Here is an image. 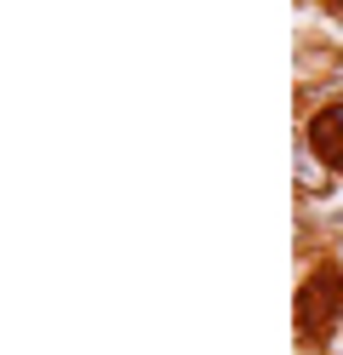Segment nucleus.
I'll use <instances>...</instances> for the list:
<instances>
[{
  "label": "nucleus",
  "instance_id": "obj_2",
  "mask_svg": "<svg viewBox=\"0 0 343 355\" xmlns=\"http://www.w3.org/2000/svg\"><path fill=\"white\" fill-rule=\"evenodd\" d=\"M309 149H315V155H332V161H343V109H326V115H315V126H309Z\"/></svg>",
  "mask_w": 343,
  "mask_h": 355
},
{
  "label": "nucleus",
  "instance_id": "obj_1",
  "mask_svg": "<svg viewBox=\"0 0 343 355\" xmlns=\"http://www.w3.org/2000/svg\"><path fill=\"white\" fill-rule=\"evenodd\" d=\"M337 309H343V270L309 275L304 298H297V332H304V338H326V327H332Z\"/></svg>",
  "mask_w": 343,
  "mask_h": 355
},
{
  "label": "nucleus",
  "instance_id": "obj_3",
  "mask_svg": "<svg viewBox=\"0 0 343 355\" xmlns=\"http://www.w3.org/2000/svg\"><path fill=\"white\" fill-rule=\"evenodd\" d=\"M297 189H304V195H326V189H332V172L320 166V155H315V149L297 155Z\"/></svg>",
  "mask_w": 343,
  "mask_h": 355
}]
</instances>
